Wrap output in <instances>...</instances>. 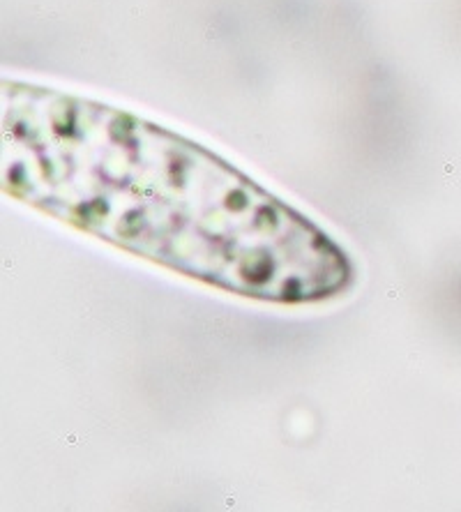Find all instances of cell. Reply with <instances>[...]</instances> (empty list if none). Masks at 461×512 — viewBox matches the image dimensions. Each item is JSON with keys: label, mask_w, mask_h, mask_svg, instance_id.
Instances as JSON below:
<instances>
[{"label": "cell", "mask_w": 461, "mask_h": 512, "mask_svg": "<svg viewBox=\"0 0 461 512\" xmlns=\"http://www.w3.org/2000/svg\"><path fill=\"white\" fill-rule=\"evenodd\" d=\"M5 97V183L35 206L245 296L302 303L349 280L319 229L206 150L44 90Z\"/></svg>", "instance_id": "6da1fadb"}]
</instances>
